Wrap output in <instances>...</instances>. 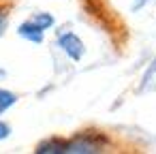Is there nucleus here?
Returning a JSON list of instances; mask_svg holds the SVG:
<instances>
[{"label": "nucleus", "mask_w": 156, "mask_h": 154, "mask_svg": "<svg viewBox=\"0 0 156 154\" xmlns=\"http://www.w3.org/2000/svg\"><path fill=\"white\" fill-rule=\"evenodd\" d=\"M17 34H20L22 39L30 41V43H43V39H45V30H43V28H39L32 20L24 22V24L17 28Z\"/></svg>", "instance_id": "7ed1b4c3"}, {"label": "nucleus", "mask_w": 156, "mask_h": 154, "mask_svg": "<svg viewBox=\"0 0 156 154\" xmlns=\"http://www.w3.org/2000/svg\"><path fill=\"white\" fill-rule=\"evenodd\" d=\"M58 45H60L62 52H64L71 60H75V62H79V60L83 58V54H86V45H83V41H81L75 32H62V34L58 37Z\"/></svg>", "instance_id": "f03ea898"}, {"label": "nucleus", "mask_w": 156, "mask_h": 154, "mask_svg": "<svg viewBox=\"0 0 156 154\" xmlns=\"http://www.w3.org/2000/svg\"><path fill=\"white\" fill-rule=\"evenodd\" d=\"M7 20H9V7H0V37L7 28Z\"/></svg>", "instance_id": "0eeeda50"}, {"label": "nucleus", "mask_w": 156, "mask_h": 154, "mask_svg": "<svg viewBox=\"0 0 156 154\" xmlns=\"http://www.w3.org/2000/svg\"><path fill=\"white\" fill-rule=\"evenodd\" d=\"M30 20H32V22H34L39 28H43V30H49V28L56 24L54 15H51V13H45V11H43V13H37V15H32Z\"/></svg>", "instance_id": "423d86ee"}, {"label": "nucleus", "mask_w": 156, "mask_h": 154, "mask_svg": "<svg viewBox=\"0 0 156 154\" xmlns=\"http://www.w3.org/2000/svg\"><path fill=\"white\" fill-rule=\"evenodd\" d=\"M17 103V94L15 92H9L5 88H0V113H5L9 107H13Z\"/></svg>", "instance_id": "39448f33"}, {"label": "nucleus", "mask_w": 156, "mask_h": 154, "mask_svg": "<svg viewBox=\"0 0 156 154\" xmlns=\"http://www.w3.org/2000/svg\"><path fill=\"white\" fill-rule=\"evenodd\" d=\"M156 88V58L152 60V64H150V69L145 71V75H143V81H141V90L145 92V90H154Z\"/></svg>", "instance_id": "20e7f679"}, {"label": "nucleus", "mask_w": 156, "mask_h": 154, "mask_svg": "<svg viewBox=\"0 0 156 154\" xmlns=\"http://www.w3.org/2000/svg\"><path fill=\"white\" fill-rule=\"evenodd\" d=\"M147 2H150V0H133V11H139V9H143Z\"/></svg>", "instance_id": "1a4fd4ad"}, {"label": "nucleus", "mask_w": 156, "mask_h": 154, "mask_svg": "<svg viewBox=\"0 0 156 154\" xmlns=\"http://www.w3.org/2000/svg\"><path fill=\"white\" fill-rule=\"evenodd\" d=\"M109 145V139L98 131H83L71 139H64V154H96Z\"/></svg>", "instance_id": "f257e3e1"}, {"label": "nucleus", "mask_w": 156, "mask_h": 154, "mask_svg": "<svg viewBox=\"0 0 156 154\" xmlns=\"http://www.w3.org/2000/svg\"><path fill=\"white\" fill-rule=\"evenodd\" d=\"M9 135H11V126H9L7 122H0V141L7 139Z\"/></svg>", "instance_id": "6e6552de"}]
</instances>
